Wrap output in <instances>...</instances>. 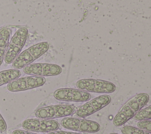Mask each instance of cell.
Listing matches in <instances>:
<instances>
[{"mask_svg":"<svg viewBox=\"0 0 151 134\" xmlns=\"http://www.w3.org/2000/svg\"><path fill=\"white\" fill-rule=\"evenodd\" d=\"M149 100L146 93H139L130 98L120 109L114 116L113 123L116 126H120L134 117L136 113L145 106Z\"/></svg>","mask_w":151,"mask_h":134,"instance_id":"6da1fadb","label":"cell"},{"mask_svg":"<svg viewBox=\"0 0 151 134\" xmlns=\"http://www.w3.org/2000/svg\"><path fill=\"white\" fill-rule=\"evenodd\" d=\"M49 48L47 42L35 44L21 52L12 63L14 69H22L45 53Z\"/></svg>","mask_w":151,"mask_h":134,"instance_id":"7a4b0ae2","label":"cell"},{"mask_svg":"<svg viewBox=\"0 0 151 134\" xmlns=\"http://www.w3.org/2000/svg\"><path fill=\"white\" fill-rule=\"evenodd\" d=\"M28 36V30L25 27L18 29L11 39L4 61L7 64L12 63L21 53Z\"/></svg>","mask_w":151,"mask_h":134,"instance_id":"3957f363","label":"cell"},{"mask_svg":"<svg viewBox=\"0 0 151 134\" xmlns=\"http://www.w3.org/2000/svg\"><path fill=\"white\" fill-rule=\"evenodd\" d=\"M61 125L65 129L82 132L96 133L100 129L97 122L78 117H64L61 121Z\"/></svg>","mask_w":151,"mask_h":134,"instance_id":"277c9868","label":"cell"},{"mask_svg":"<svg viewBox=\"0 0 151 134\" xmlns=\"http://www.w3.org/2000/svg\"><path fill=\"white\" fill-rule=\"evenodd\" d=\"M78 89L99 93H110L115 91L116 85L109 81L96 79H82L76 82Z\"/></svg>","mask_w":151,"mask_h":134,"instance_id":"5b68a950","label":"cell"},{"mask_svg":"<svg viewBox=\"0 0 151 134\" xmlns=\"http://www.w3.org/2000/svg\"><path fill=\"white\" fill-rule=\"evenodd\" d=\"M74 108L70 105H55L41 108L36 110L35 115L37 118L52 119L72 115Z\"/></svg>","mask_w":151,"mask_h":134,"instance_id":"8992f818","label":"cell"},{"mask_svg":"<svg viewBox=\"0 0 151 134\" xmlns=\"http://www.w3.org/2000/svg\"><path fill=\"white\" fill-rule=\"evenodd\" d=\"M45 82V79L43 76L29 75L22 78H18L7 85V89L11 92H20L33 88L40 87Z\"/></svg>","mask_w":151,"mask_h":134,"instance_id":"52a82bcc","label":"cell"},{"mask_svg":"<svg viewBox=\"0 0 151 134\" xmlns=\"http://www.w3.org/2000/svg\"><path fill=\"white\" fill-rule=\"evenodd\" d=\"M111 99L109 95H103L88 101L77 109L76 115L78 118H85L108 105L111 102Z\"/></svg>","mask_w":151,"mask_h":134,"instance_id":"ba28073f","label":"cell"},{"mask_svg":"<svg viewBox=\"0 0 151 134\" xmlns=\"http://www.w3.org/2000/svg\"><path fill=\"white\" fill-rule=\"evenodd\" d=\"M22 126L25 130L30 132H50L57 130L60 125L55 120L37 118L25 120L22 122Z\"/></svg>","mask_w":151,"mask_h":134,"instance_id":"9c48e42d","label":"cell"},{"mask_svg":"<svg viewBox=\"0 0 151 134\" xmlns=\"http://www.w3.org/2000/svg\"><path fill=\"white\" fill-rule=\"evenodd\" d=\"M23 71L27 75L44 77L60 75L62 72V68L56 64L36 63L25 66L23 68Z\"/></svg>","mask_w":151,"mask_h":134,"instance_id":"30bf717a","label":"cell"},{"mask_svg":"<svg viewBox=\"0 0 151 134\" xmlns=\"http://www.w3.org/2000/svg\"><path fill=\"white\" fill-rule=\"evenodd\" d=\"M54 97L58 101L65 102H86L90 99L89 92L74 88H60L54 92Z\"/></svg>","mask_w":151,"mask_h":134,"instance_id":"8fae6325","label":"cell"},{"mask_svg":"<svg viewBox=\"0 0 151 134\" xmlns=\"http://www.w3.org/2000/svg\"><path fill=\"white\" fill-rule=\"evenodd\" d=\"M12 30L6 27L0 29V66L2 65L6 52Z\"/></svg>","mask_w":151,"mask_h":134,"instance_id":"7c38bea8","label":"cell"},{"mask_svg":"<svg viewBox=\"0 0 151 134\" xmlns=\"http://www.w3.org/2000/svg\"><path fill=\"white\" fill-rule=\"evenodd\" d=\"M21 71L17 69H10L0 72V86L8 84L10 82L19 78Z\"/></svg>","mask_w":151,"mask_h":134,"instance_id":"4fadbf2b","label":"cell"},{"mask_svg":"<svg viewBox=\"0 0 151 134\" xmlns=\"http://www.w3.org/2000/svg\"><path fill=\"white\" fill-rule=\"evenodd\" d=\"M136 120H148L151 119V106L149 105L147 107L141 109L139 110L133 117Z\"/></svg>","mask_w":151,"mask_h":134,"instance_id":"5bb4252c","label":"cell"},{"mask_svg":"<svg viewBox=\"0 0 151 134\" xmlns=\"http://www.w3.org/2000/svg\"><path fill=\"white\" fill-rule=\"evenodd\" d=\"M122 134H150V132L130 125L123 126L122 129Z\"/></svg>","mask_w":151,"mask_h":134,"instance_id":"9a60e30c","label":"cell"},{"mask_svg":"<svg viewBox=\"0 0 151 134\" xmlns=\"http://www.w3.org/2000/svg\"><path fill=\"white\" fill-rule=\"evenodd\" d=\"M137 126L138 128L140 129L150 132H151V120L150 119L139 120L137 123Z\"/></svg>","mask_w":151,"mask_h":134,"instance_id":"2e32d148","label":"cell"},{"mask_svg":"<svg viewBox=\"0 0 151 134\" xmlns=\"http://www.w3.org/2000/svg\"><path fill=\"white\" fill-rule=\"evenodd\" d=\"M7 129V125L2 116L0 114V132H5Z\"/></svg>","mask_w":151,"mask_h":134,"instance_id":"e0dca14e","label":"cell"},{"mask_svg":"<svg viewBox=\"0 0 151 134\" xmlns=\"http://www.w3.org/2000/svg\"><path fill=\"white\" fill-rule=\"evenodd\" d=\"M48 134H81L78 132H67V131H63V130H54L51 131L48 133Z\"/></svg>","mask_w":151,"mask_h":134,"instance_id":"ac0fdd59","label":"cell"},{"mask_svg":"<svg viewBox=\"0 0 151 134\" xmlns=\"http://www.w3.org/2000/svg\"><path fill=\"white\" fill-rule=\"evenodd\" d=\"M12 134H37L30 131L25 130H21V129H17L12 132Z\"/></svg>","mask_w":151,"mask_h":134,"instance_id":"d6986e66","label":"cell"},{"mask_svg":"<svg viewBox=\"0 0 151 134\" xmlns=\"http://www.w3.org/2000/svg\"><path fill=\"white\" fill-rule=\"evenodd\" d=\"M110 134H119V133H111Z\"/></svg>","mask_w":151,"mask_h":134,"instance_id":"ffe728a7","label":"cell"}]
</instances>
